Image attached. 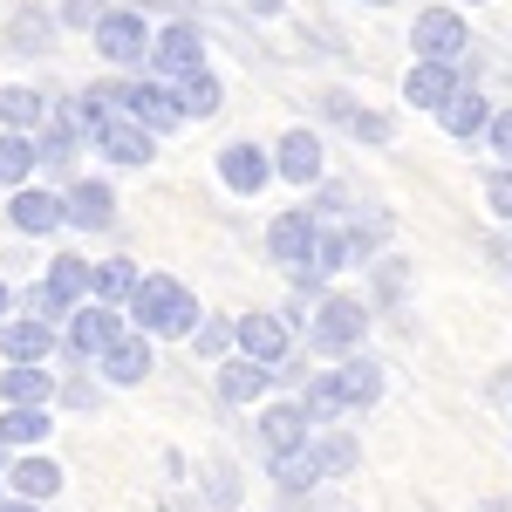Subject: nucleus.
Returning a JSON list of instances; mask_svg holds the SVG:
<instances>
[{
  "label": "nucleus",
  "instance_id": "obj_1",
  "mask_svg": "<svg viewBox=\"0 0 512 512\" xmlns=\"http://www.w3.org/2000/svg\"><path fill=\"white\" fill-rule=\"evenodd\" d=\"M198 301H192V287L185 280H171V274H144V287L130 294V328H144V335H158V342H192V328H198Z\"/></svg>",
  "mask_w": 512,
  "mask_h": 512
},
{
  "label": "nucleus",
  "instance_id": "obj_2",
  "mask_svg": "<svg viewBox=\"0 0 512 512\" xmlns=\"http://www.w3.org/2000/svg\"><path fill=\"white\" fill-rule=\"evenodd\" d=\"M369 342V301L362 294H321L315 315H308V349L321 362H349Z\"/></svg>",
  "mask_w": 512,
  "mask_h": 512
},
{
  "label": "nucleus",
  "instance_id": "obj_3",
  "mask_svg": "<svg viewBox=\"0 0 512 512\" xmlns=\"http://www.w3.org/2000/svg\"><path fill=\"white\" fill-rule=\"evenodd\" d=\"M89 280H96V267H89L82 253H55V260H48V274L28 287V315H48L55 328H62V321L89 301Z\"/></svg>",
  "mask_w": 512,
  "mask_h": 512
},
{
  "label": "nucleus",
  "instance_id": "obj_4",
  "mask_svg": "<svg viewBox=\"0 0 512 512\" xmlns=\"http://www.w3.org/2000/svg\"><path fill=\"white\" fill-rule=\"evenodd\" d=\"M123 328H130V308H110V301H96V294H89L76 315L62 321V355H69V362H96Z\"/></svg>",
  "mask_w": 512,
  "mask_h": 512
},
{
  "label": "nucleus",
  "instance_id": "obj_5",
  "mask_svg": "<svg viewBox=\"0 0 512 512\" xmlns=\"http://www.w3.org/2000/svg\"><path fill=\"white\" fill-rule=\"evenodd\" d=\"M151 28H144V14L137 7H110L103 14V28H96V55L110 62V69H151Z\"/></svg>",
  "mask_w": 512,
  "mask_h": 512
},
{
  "label": "nucleus",
  "instance_id": "obj_6",
  "mask_svg": "<svg viewBox=\"0 0 512 512\" xmlns=\"http://www.w3.org/2000/svg\"><path fill=\"white\" fill-rule=\"evenodd\" d=\"M7 226L21 239H48L69 226V198L62 185H21V192H7Z\"/></svg>",
  "mask_w": 512,
  "mask_h": 512
},
{
  "label": "nucleus",
  "instance_id": "obj_7",
  "mask_svg": "<svg viewBox=\"0 0 512 512\" xmlns=\"http://www.w3.org/2000/svg\"><path fill=\"white\" fill-rule=\"evenodd\" d=\"M89 151H96L103 164H117V171H144V164L158 158V130L137 123V117H110L96 137H89Z\"/></svg>",
  "mask_w": 512,
  "mask_h": 512
},
{
  "label": "nucleus",
  "instance_id": "obj_8",
  "mask_svg": "<svg viewBox=\"0 0 512 512\" xmlns=\"http://www.w3.org/2000/svg\"><path fill=\"white\" fill-rule=\"evenodd\" d=\"M130 117L151 123L158 137H171V130L192 123V110H185V96H178V82H171V76H130Z\"/></svg>",
  "mask_w": 512,
  "mask_h": 512
},
{
  "label": "nucleus",
  "instance_id": "obj_9",
  "mask_svg": "<svg viewBox=\"0 0 512 512\" xmlns=\"http://www.w3.org/2000/svg\"><path fill=\"white\" fill-rule=\"evenodd\" d=\"M465 69H458V62H431V55H417V69H410V76H403V103H410V110H444V103H451V96H458V89H465Z\"/></svg>",
  "mask_w": 512,
  "mask_h": 512
},
{
  "label": "nucleus",
  "instance_id": "obj_10",
  "mask_svg": "<svg viewBox=\"0 0 512 512\" xmlns=\"http://www.w3.org/2000/svg\"><path fill=\"white\" fill-rule=\"evenodd\" d=\"M192 69H205V35H198V21H171V28H158V41H151V76H192Z\"/></svg>",
  "mask_w": 512,
  "mask_h": 512
},
{
  "label": "nucleus",
  "instance_id": "obj_11",
  "mask_svg": "<svg viewBox=\"0 0 512 512\" xmlns=\"http://www.w3.org/2000/svg\"><path fill=\"white\" fill-rule=\"evenodd\" d=\"M280 376L267 369V362H253V355H226V362H212V390H219V403H267V390H274Z\"/></svg>",
  "mask_w": 512,
  "mask_h": 512
},
{
  "label": "nucleus",
  "instance_id": "obj_12",
  "mask_svg": "<svg viewBox=\"0 0 512 512\" xmlns=\"http://www.w3.org/2000/svg\"><path fill=\"white\" fill-rule=\"evenodd\" d=\"M410 48L431 55V62H458V55L472 48V35H465V21H458L451 7H424V14L410 21Z\"/></svg>",
  "mask_w": 512,
  "mask_h": 512
},
{
  "label": "nucleus",
  "instance_id": "obj_13",
  "mask_svg": "<svg viewBox=\"0 0 512 512\" xmlns=\"http://www.w3.org/2000/svg\"><path fill=\"white\" fill-rule=\"evenodd\" d=\"M274 164H280V178H287V185H308V192L328 178V151H321V137L308 130V123H294V130L274 144Z\"/></svg>",
  "mask_w": 512,
  "mask_h": 512
},
{
  "label": "nucleus",
  "instance_id": "obj_14",
  "mask_svg": "<svg viewBox=\"0 0 512 512\" xmlns=\"http://www.w3.org/2000/svg\"><path fill=\"white\" fill-rule=\"evenodd\" d=\"M55 349H62V328L48 315H7L0 321V355L7 362H48Z\"/></svg>",
  "mask_w": 512,
  "mask_h": 512
},
{
  "label": "nucleus",
  "instance_id": "obj_15",
  "mask_svg": "<svg viewBox=\"0 0 512 512\" xmlns=\"http://www.w3.org/2000/svg\"><path fill=\"white\" fill-rule=\"evenodd\" d=\"M239 355H253V362L280 369V362L294 355V328H287V315H267V308L239 315Z\"/></svg>",
  "mask_w": 512,
  "mask_h": 512
},
{
  "label": "nucleus",
  "instance_id": "obj_16",
  "mask_svg": "<svg viewBox=\"0 0 512 512\" xmlns=\"http://www.w3.org/2000/svg\"><path fill=\"white\" fill-rule=\"evenodd\" d=\"M321 424L308 417V403L301 396H287V403H267L260 410V444H267V458L274 451H308V437H315Z\"/></svg>",
  "mask_w": 512,
  "mask_h": 512
},
{
  "label": "nucleus",
  "instance_id": "obj_17",
  "mask_svg": "<svg viewBox=\"0 0 512 512\" xmlns=\"http://www.w3.org/2000/svg\"><path fill=\"white\" fill-rule=\"evenodd\" d=\"M267 178H280V164L260 151V144H226L219 151V185L233 198H253V192H267Z\"/></svg>",
  "mask_w": 512,
  "mask_h": 512
},
{
  "label": "nucleus",
  "instance_id": "obj_18",
  "mask_svg": "<svg viewBox=\"0 0 512 512\" xmlns=\"http://www.w3.org/2000/svg\"><path fill=\"white\" fill-rule=\"evenodd\" d=\"M151 342H158V335H144V328H123L117 342L96 355L103 383H123V390H130V383H144V376H151V355H158Z\"/></svg>",
  "mask_w": 512,
  "mask_h": 512
},
{
  "label": "nucleus",
  "instance_id": "obj_19",
  "mask_svg": "<svg viewBox=\"0 0 512 512\" xmlns=\"http://www.w3.org/2000/svg\"><path fill=\"white\" fill-rule=\"evenodd\" d=\"M315 239H321V219L308 205H294V212H280L274 226H267V253H274L280 267H301V260H315Z\"/></svg>",
  "mask_w": 512,
  "mask_h": 512
},
{
  "label": "nucleus",
  "instance_id": "obj_20",
  "mask_svg": "<svg viewBox=\"0 0 512 512\" xmlns=\"http://www.w3.org/2000/svg\"><path fill=\"white\" fill-rule=\"evenodd\" d=\"M62 198H69V226H76V233H103V226L117 219V192H110V178H69Z\"/></svg>",
  "mask_w": 512,
  "mask_h": 512
},
{
  "label": "nucleus",
  "instance_id": "obj_21",
  "mask_svg": "<svg viewBox=\"0 0 512 512\" xmlns=\"http://www.w3.org/2000/svg\"><path fill=\"white\" fill-rule=\"evenodd\" d=\"M7 492H14V499L48 506V499L62 492V465H55L48 451H21V458H7Z\"/></svg>",
  "mask_w": 512,
  "mask_h": 512
},
{
  "label": "nucleus",
  "instance_id": "obj_22",
  "mask_svg": "<svg viewBox=\"0 0 512 512\" xmlns=\"http://www.w3.org/2000/svg\"><path fill=\"white\" fill-rule=\"evenodd\" d=\"M492 117H499V110L485 103V89H478V82H465V89L437 110V123H444L451 137H465V144H472V137H485V130H492Z\"/></svg>",
  "mask_w": 512,
  "mask_h": 512
},
{
  "label": "nucleus",
  "instance_id": "obj_23",
  "mask_svg": "<svg viewBox=\"0 0 512 512\" xmlns=\"http://www.w3.org/2000/svg\"><path fill=\"white\" fill-rule=\"evenodd\" d=\"M55 376H48V362H7L0 369V403H55Z\"/></svg>",
  "mask_w": 512,
  "mask_h": 512
},
{
  "label": "nucleus",
  "instance_id": "obj_24",
  "mask_svg": "<svg viewBox=\"0 0 512 512\" xmlns=\"http://www.w3.org/2000/svg\"><path fill=\"white\" fill-rule=\"evenodd\" d=\"M41 171V144H35V130H0V185L7 192H21L28 178Z\"/></svg>",
  "mask_w": 512,
  "mask_h": 512
},
{
  "label": "nucleus",
  "instance_id": "obj_25",
  "mask_svg": "<svg viewBox=\"0 0 512 512\" xmlns=\"http://www.w3.org/2000/svg\"><path fill=\"white\" fill-rule=\"evenodd\" d=\"M335 376H342V396H349V410H369L376 396H383V362L369 349H355L349 362H335Z\"/></svg>",
  "mask_w": 512,
  "mask_h": 512
},
{
  "label": "nucleus",
  "instance_id": "obj_26",
  "mask_svg": "<svg viewBox=\"0 0 512 512\" xmlns=\"http://www.w3.org/2000/svg\"><path fill=\"white\" fill-rule=\"evenodd\" d=\"M308 451H315L321 478H349L355 465H362V444H355L349 431H335V424H321V431L308 437Z\"/></svg>",
  "mask_w": 512,
  "mask_h": 512
},
{
  "label": "nucleus",
  "instance_id": "obj_27",
  "mask_svg": "<svg viewBox=\"0 0 512 512\" xmlns=\"http://www.w3.org/2000/svg\"><path fill=\"white\" fill-rule=\"evenodd\" d=\"M48 110H55V103H48L41 89H28V82H7V89H0V130H41Z\"/></svg>",
  "mask_w": 512,
  "mask_h": 512
},
{
  "label": "nucleus",
  "instance_id": "obj_28",
  "mask_svg": "<svg viewBox=\"0 0 512 512\" xmlns=\"http://www.w3.org/2000/svg\"><path fill=\"white\" fill-rule=\"evenodd\" d=\"M0 437H7V451H41V437H48V403H7V410H0Z\"/></svg>",
  "mask_w": 512,
  "mask_h": 512
},
{
  "label": "nucleus",
  "instance_id": "obj_29",
  "mask_svg": "<svg viewBox=\"0 0 512 512\" xmlns=\"http://www.w3.org/2000/svg\"><path fill=\"white\" fill-rule=\"evenodd\" d=\"M137 287H144L137 260H123V253L96 260V280H89V294H96V301H110V308H130V294H137Z\"/></svg>",
  "mask_w": 512,
  "mask_h": 512
},
{
  "label": "nucleus",
  "instance_id": "obj_30",
  "mask_svg": "<svg viewBox=\"0 0 512 512\" xmlns=\"http://www.w3.org/2000/svg\"><path fill=\"white\" fill-rule=\"evenodd\" d=\"M267 478H274L287 499H308L321 485V465H315V451H274V458H267Z\"/></svg>",
  "mask_w": 512,
  "mask_h": 512
},
{
  "label": "nucleus",
  "instance_id": "obj_31",
  "mask_svg": "<svg viewBox=\"0 0 512 512\" xmlns=\"http://www.w3.org/2000/svg\"><path fill=\"white\" fill-rule=\"evenodd\" d=\"M301 403H308V417H315V424H335V417L349 410V396H342V376H335V362H328L321 376H308V383H301Z\"/></svg>",
  "mask_w": 512,
  "mask_h": 512
},
{
  "label": "nucleus",
  "instance_id": "obj_32",
  "mask_svg": "<svg viewBox=\"0 0 512 512\" xmlns=\"http://www.w3.org/2000/svg\"><path fill=\"white\" fill-rule=\"evenodd\" d=\"M55 28H62V21H48L41 7H21V14L7 21V48H14V55H48Z\"/></svg>",
  "mask_w": 512,
  "mask_h": 512
},
{
  "label": "nucleus",
  "instance_id": "obj_33",
  "mask_svg": "<svg viewBox=\"0 0 512 512\" xmlns=\"http://www.w3.org/2000/svg\"><path fill=\"white\" fill-rule=\"evenodd\" d=\"M233 349H239V321L233 315H205L192 328V355H198V362H226Z\"/></svg>",
  "mask_w": 512,
  "mask_h": 512
},
{
  "label": "nucleus",
  "instance_id": "obj_34",
  "mask_svg": "<svg viewBox=\"0 0 512 512\" xmlns=\"http://www.w3.org/2000/svg\"><path fill=\"white\" fill-rule=\"evenodd\" d=\"M390 233H396V219H390V212H355V219H349V246H355V267H362V260H376V253L390 246Z\"/></svg>",
  "mask_w": 512,
  "mask_h": 512
},
{
  "label": "nucleus",
  "instance_id": "obj_35",
  "mask_svg": "<svg viewBox=\"0 0 512 512\" xmlns=\"http://www.w3.org/2000/svg\"><path fill=\"white\" fill-rule=\"evenodd\" d=\"M178 96H185V110L192 117H219V103H226V89L212 69H192V76H178Z\"/></svg>",
  "mask_w": 512,
  "mask_h": 512
},
{
  "label": "nucleus",
  "instance_id": "obj_36",
  "mask_svg": "<svg viewBox=\"0 0 512 512\" xmlns=\"http://www.w3.org/2000/svg\"><path fill=\"white\" fill-rule=\"evenodd\" d=\"M198 485H205V506H239V499H246V492H239V472L226 465V458H219V465H205Z\"/></svg>",
  "mask_w": 512,
  "mask_h": 512
},
{
  "label": "nucleus",
  "instance_id": "obj_37",
  "mask_svg": "<svg viewBox=\"0 0 512 512\" xmlns=\"http://www.w3.org/2000/svg\"><path fill=\"white\" fill-rule=\"evenodd\" d=\"M103 14H110V0H62V7H55V21H62V28H82V35H96Z\"/></svg>",
  "mask_w": 512,
  "mask_h": 512
},
{
  "label": "nucleus",
  "instance_id": "obj_38",
  "mask_svg": "<svg viewBox=\"0 0 512 512\" xmlns=\"http://www.w3.org/2000/svg\"><path fill=\"white\" fill-rule=\"evenodd\" d=\"M485 205H492V219H512V164L485 171Z\"/></svg>",
  "mask_w": 512,
  "mask_h": 512
},
{
  "label": "nucleus",
  "instance_id": "obj_39",
  "mask_svg": "<svg viewBox=\"0 0 512 512\" xmlns=\"http://www.w3.org/2000/svg\"><path fill=\"white\" fill-rule=\"evenodd\" d=\"M349 137H355V144H390V137H396V123L383 117V110H355Z\"/></svg>",
  "mask_w": 512,
  "mask_h": 512
},
{
  "label": "nucleus",
  "instance_id": "obj_40",
  "mask_svg": "<svg viewBox=\"0 0 512 512\" xmlns=\"http://www.w3.org/2000/svg\"><path fill=\"white\" fill-rule=\"evenodd\" d=\"M403 280H410L403 260H383V267H376V308H396V301H403Z\"/></svg>",
  "mask_w": 512,
  "mask_h": 512
},
{
  "label": "nucleus",
  "instance_id": "obj_41",
  "mask_svg": "<svg viewBox=\"0 0 512 512\" xmlns=\"http://www.w3.org/2000/svg\"><path fill=\"white\" fill-rule=\"evenodd\" d=\"M55 403H62V410H96V383H89V376H69V383L55 390Z\"/></svg>",
  "mask_w": 512,
  "mask_h": 512
},
{
  "label": "nucleus",
  "instance_id": "obj_42",
  "mask_svg": "<svg viewBox=\"0 0 512 512\" xmlns=\"http://www.w3.org/2000/svg\"><path fill=\"white\" fill-rule=\"evenodd\" d=\"M485 144H492V158H499V164H512V110H499V117H492Z\"/></svg>",
  "mask_w": 512,
  "mask_h": 512
},
{
  "label": "nucleus",
  "instance_id": "obj_43",
  "mask_svg": "<svg viewBox=\"0 0 512 512\" xmlns=\"http://www.w3.org/2000/svg\"><path fill=\"white\" fill-rule=\"evenodd\" d=\"M355 110H362V103H355L349 89H328V96H321V117L328 123H355Z\"/></svg>",
  "mask_w": 512,
  "mask_h": 512
},
{
  "label": "nucleus",
  "instance_id": "obj_44",
  "mask_svg": "<svg viewBox=\"0 0 512 512\" xmlns=\"http://www.w3.org/2000/svg\"><path fill=\"white\" fill-rule=\"evenodd\" d=\"M0 512H41L35 499H14V492H7V499H0Z\"/></svg>",
  "mask_w": 512,
  "mask_h": 512
},
{
  "label": "nucleus",
  "instance_id": "obj_45",
  "mask_svg": "<svg viewBox=\"0 0 512 512\" xmlns=\"http://www.w3.org/2000/svg\"><path fill=\"white\" fill-rule=\"evenodd\" d=\"M14 315V287H7V280H0V321Z\"/></svg>",
  "mask_w": 512,
  "mask_h": 512
},
{
  "label": "nucleus",
  "instance_id": "obj_46",
  "mask_svg": "<svg viewBox=\"0 0 512 512\" xmlns=\"http://www.w3.org/2000/svg\"><path fill=\"white\" fill-rule=\"evenodd\" d=\"M478 512H512V499H485V506H478Z\"/></svg>",
  "mask_w": 512,
  "mask_h": 512
},
{
  "label": "nucleus",
  "instance_id": "obj_47",
  "mask_svg": "<svg viewBox=\"0 0 512 512\" xmlns=\"http://www.w3.org/2000/svg\"><path fill=\"white\" fill-rule=\"evenodd\" d=\"M274 7H280V0H253V14H274Z\"/></svg>",
  "mask_w": 512,
  "mask_h": 512
},
{
  "label": "nucleus",
  "instance_id": "obj_48",
  "mask_svg": "<svg viewBox=\"0 0 512 512\" xmlns=\"http://www.w3.org/2000/svg\"><path fill=\"white\" fill-rule=\"evenodd\" d=\"M0 478H7V437H0Z\"/></svg>",
  "mask_w": 512,
  "mask_h": 512
},
{
  "label": "nucleus",
  "instance_id": "obj_49",
  "mask_svg": "<svg viewBox=\"0 0 512 512\" xmlns=\"http://www.w3.org/2000/svg\"><path fill=\"white\" fill-rule=\"evenodd\" d=\"M369 7H390V0H369Z\"/></svg>",
  "mask_w": 512,
  "mask_h": 512
}]
</instances>
